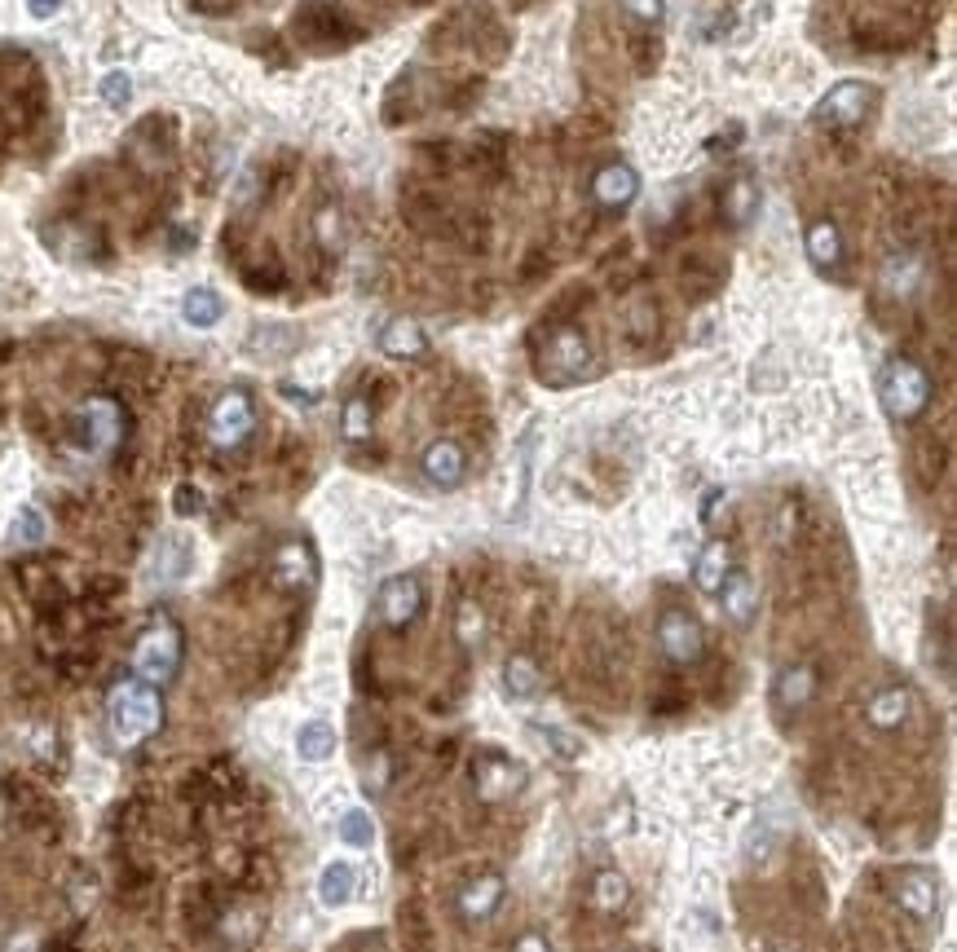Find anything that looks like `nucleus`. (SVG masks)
<instances>
[{
  "mask_svg": "<svg viewBox=\"0 0 957 952\" xmlns=\"http://www.w3.org/2000/svg\"><path fill=\"white\" fill-rule=\"evenodd\" d=\"M777 706L781 710H803L812 697H816V671L812 667H786L777 675Z\"/></svg>",
  "mask_w": 957,
  "mask_h": 952,
  "instance_id": "obj_18",
  "label": "nucleus"
},
{
  "mask_svg": "<svg viewBox=\"0 0 957 952\" xmlns=\"http://www.w3.org/2000/svg\"><path fill=\"white\" fill-rule=\"evenodd\" d=\"M45 516L36 512V507H23L19 512V520H14V542L19 547H36V542H45Z\"/></svg>",
  "mask_w": 957,
  "mask_h": 952,
  "instance_id": "obj_30",
  "label": "nucleus"
},
{
  "mask_svg": "<svg viewBox=\"0 0 957 952\" xmlns=\"http://www.w3.org/2000/svg\"><path fill=\"white\" fill-rule=\"evenodd\" d=\"M274 578H278V586H287V591L313 586V578H318L313 551H309L304 542H282L278 556H274Z\"/></svg>",
  "mask_w": 957,
  "mask_h": 952,
  "instance_id": "obj_14",
  "label": "nucleus"
},
{
  "mask_svg": "<svg viewBox=\"0 0 957 952\" xmlns=\"http://www.w3.org/2000/svg\"><path fill=\"white\" fill-rule=\"evenodd\" d=\"M129 93H133V85H129V76H124V71H111V76L102 80V98H107L111 107H124V102H129Z\"/></svg>",
  "mask_w": 957,
  "mask_h": 952,
  "instance_id": "obj_32",
  "label": "nucleus"
},
{
  "mask_svg": "<svg viewBox=\"0 0 957 952\" xmlns=\"http://www.w3.org/2000/svg\"><path fill=\"white\" fill-rule=\"evenodd\" d=\"M613 952H626V948H613Z\"/></svg>",
  "mask_w": 957,
  "mask_h": 952,
  "instance_id": "obj_38",
  "label": "nucleus"
},
{
  "mask_svg": "<svg viewBox=\"0 0 957 952\" xmlns=\"http://www.w3.org/2000/svg\"><path fill=\"white\" fill-rule=\"evenodd\" d=\"M159 724H164V702H159L155 684H146V680H124V684L111 688V737H115L124 750H133V746H142L146 737H155Z\"/></svg>",
  "mask_w": 957,
  "mask_h": 952,
  "instance_id": "obj_1",
  "label": "nucleus"
},
{
  "mask_svg": "<svg viewBox=\"0 0 957 952\" xmlns=\"http://www.w3.org/2000/svg\"><path fill=\"white\" fill-rule=\"evenodd\" d=\"M420 608H424V586H420V578L398 573V578H389V582L380 586V617H385L389 630H407V626L420 617Z\"/></svg>",
  "mask_w": 957,
  "mask_h": 952,
  "instance_id": "obj_8",
  "label": "nucleus"
},
{
  "mask_svg": "<svg viewBox=\"0 0 957 952\" xmlns=\"http://www.w3.org/2000/svg\"><path fill=\"white\" fill-rule=\"evenodd\" d=\"M622 5L641 23H663V14H667V0H622Z\"/></svg>",
  "mask_w": 957,
  "mask_h": 952,
  "instance_id": "obj_33",
  "label": "nucleus"
},
{
  "mask_svg": "<svg viewBox=\"0 0 957 952\" xmlns=\"http://www.w3.org/2000/svg\"><path fill=\"white\" fill-rule=\"evenodd\" d=\"M503 904V877L499 873H481L459 891V917L464 921H486L494 917Z\"/></svg>",
  "mask_w": 957,
  "mask_h": 952,
  "instance_id": "obj_13",
  "label": "nucleus"
},
{
  "mask_svg": "<svg viewBox=\"0 0 957 952\" xmlns=\"http://www.w3.org/2000/svg\"><path fill=\"white\" fill-rule=\"evenodd\" d=\"M547 741H556V754H560V759H574V754H578V741L565 737V732H556V728H547Z\"/></svg>",
  "mask_w": 957,
  "mask_h": 952,
  "instance_id": "obj_35",
  "label": "nucleus"
},
{
  "mask_svg": "<svg viewBox=\"0 0 957 952\" xmlns=\"http://www.w3.org/2000/svg\"><path fill=\"white\" fill-rule=\"evenodd\" d=\"M464 472H468V459H464V450H459L455 441H433V446L424 450V477H429L433 485L455 490V485L464 481Z\"/></svg>",
  "mask_w": 957,
  "mask_h": 952,
  "instance_id": "obj_15",
  "label": "nucleus"
},
{
  "mask_svg": "<svg viewBox=\"0 0 957 952\" xmlns=\"http://www.w3.org/2000/svg\"><path fill=\"white\" fill-rule=\"evenodd\" d=\"M221 295L216 291H208V287H194V291H186V300H181V317L190 327H216L221 323Z\"/></svg>",
  "mask_w": 957,
  "mask_h": 952,
  "instance_id": "obj_23",
  "label": "nucleus"
},
{
  "mask_svg": "<svg viewBox=\"0 0 957 952\" xmlns=\"http://www.w3.org/2000/svg\"><path fill=\"white\" fill-rule=\"evenodd\" d=\"M626 895H631V886H626L622 873H613V869L596 873V882H591V904H596L600 912H617V908L626 904Z\"/></svg>",
  "mask_w": 957,
  "mask_h": 952,
  "instance_id": "obj_26",
  "label": "nucleus"
},
{
  "mask_svg": "<svg viewBox=\"0 0 957 952\" xmlns=\"http://www.w3.org/2000/svg\"><path fill=\"white\" fill-rule=\"evenodd\" d=\"M724 212H728L733 225H746L750 212H755V186H750V181H737V186L724 194Z\"/></svg>",
  "mask_w": 957,
  "mask_h": 952,
  "instance_id": "obj_28",
  "label": "nucleus"
},
{
  "mask_svg": "<svg viewBox=\"0 0 957 952\" xmlns=\"http://www.w3.org/2000/svg\"><path fill=\"white\" fill-rule=\"evenodd\" d=\"M354 886H358V873L345 860H336V864L323 869V877H318V899H323L327 908H341V904L354 899Z\"/></svg>",
  "mask_w": 957,
  "mask_h": 952,
  "instance_id": "obj_22",
  "label": "nucleus"
},
{
  "mask_svg": "<svg viewBox=\"0 0 957 952\" xmlns=\"http://www.w3.org/2000/svg\"><path fill=\"white\" fill-rule=\"evenodd\" d=\"M341 838L349 842V847H371V838H376V825H371V816L367 811H345L341 816Z\"/></svg>",
  "mask_w": 957,
  "mask_h": 952,
  "instance_id": "obj_29",
  "label": "nucleus"
},
{
  "mask_svg": "<svg viewBox=\"0 0 957 952\" xmlns=\"http://www.w3.org/2000/svg\"><path fill=\"white\" fill-rule=\"evenodd\" d=\"M380 349L389 358H420L429 349V340H424L420 323H411V317H393V323L380 332Z\"/></svg>",
  "mask_w": 957,
  "mask_h": 952,
  "instance_id": "obj_20",
  "label": "nucleus"
},
{
  "mask_svg": "<svg viewBox=\"0 0 957 952\" xmlns=\"http://www.w3.org/2000/svg\"><path fill=\"white\" fill-rule=\"evenodd\" d=\"M635 194H641V177H635L631 164H604L591 177V199L600 208H626Z\"/></svg>",
  "mask_w": 957,
  "mask_h": 952,
  "instance_id": "obj_12",
  "label": "nucleus"
},
{
  "mask_svg": "<svg viewBox=\"0 0 957 952\" xmlns=\"http://www.w3.org/2000/svg\"><path fill=\"white\" fill-rule=\"evenodd\" d=\"M503 688H508V697L530 702V697L543 688V675H538V667H534L530 658H508V667H503Z\"/></svg>",
  "mask_w": 957,
  "mask_h": 952,
  "instance_id": "obj_24",
  "label": "nucleus"
},
{
  "mask_svg": "<svg viewBox=\"0 0 957 952\" xmlns=\"http://www.w3.org/2000/svg\"><path fill=\"white\" fill-rule=\"evenodd\" d=\"M80 424H85L89 450H98V455L115 450V441H120V433H124V415H120V406H115L111 397H89V402L80 406Z\"/></svg>",
  "mask_w": 957,
  "mask_h": 952,
  "instance_id": "obj_9",
  "label": "nucleus"
},
{
  "mask_svg": "<svg viewBox=\"0 0 957 952\" xmlns=\"http://www.w3.org/2000/svg\"><path fill=\"white\" fill-rule=\"evenodd\" d=\"M733 573V551L728 542H706V551L698 556V569H693V582L702 595H720L724 578Z\"/></svg>",
  "mask_w": 957,
  "mask_h": 952,
  "instance_id": "obj_17",
  "label": "nucleus"
},
{
  "mask_svg": "<svg viewBox=\"0 0 957 952\" xmlns=\"http://www.w3.org/2000/svg\"><path fill=\"white\" fill-rule=\"evenodd\" d=\"M720 600H724V613H728V621H737V626H746V621L755 617V604H759V591H755V582H750V573H742V569H733V573L724 578V586H720Z\"/></svg>",
  "mask_w": 957,
  "mask_h": 952,
  "instance_id": "obj_16",
  "label": "nucleus"
},
{
  "mask_svg": "<svg viewBox=\"0 0 957 952\" xmlns=\"http://www.w3.org/2000/svg\"><path fill=\"white\" fill-rule=\"evenodd\" d=\"M658 645H663V653H667L676 667H693V662L702 658V649H706L698 617L685 613V608H667V613L658 617Z\"/></svg>",
  "mask_w": 957,
  "mask_h": 952,
  "instance_id": "obj_7",
  "label": "nucleus"
},
{
  "mask_svg": "<svg viewBox=\"0 0 957 952\" xmlns=\"http://www.w3.org/2000/svg\"><path fill=\"white\" fill-rule=\"evenodd\" d=\"M543 380L547 384H574L591 371V349H587V336L574 332V327H560L552 332L547 349H543Z\"/></svg>",
  "mask_w": 957,
  "mask_h": 952,
  "instance_id": "obj_4",
  "label": "nucleus"
},
{
  "mask_svg": "<svg viewBox=\"0 0 957 952\" xmlns=\"http://www.w3.org/2000/svg\"><path fill=\"white\" fill-rule=\"evenodd\" d=\"M181 667V635L173 621H155L142 640H137V653H133V671L137 680L146 684H168Z\"/></svg>",
  "mask_w": 957,
  "mask_h": 952,
  "instance_id": "obj_3",
  "label": "nucleus"
},
{
  "mask_svg": "<svg viewBox=\"0 0 957 952\" xmlns=\"http://www.w3.org/2000/svg\"><path fill=\"white\" fill-rule=\"evenodd\" d=\"M808 260H812L816 269H838V260H843V234H838L834 221H816V225L808 229Z\"/></svg>",
  "mask_w": 957,
  "mask_h": 952,
  "instance_id": "obj_21",
  "label": "nucleus"
},
{
  "mask_svg": "<svg viewBox=\"0 0 957 952\" xmlns=\"http://www.w3.org/2000/svg\"><path fill=\"white\" fill-rule=\"evenodd\" d=\"M878 397L895 424H913L931 406V376L913 358H891L878 376Z\"/></svg>",
  "mask_w": 957,
  "mask_h": 952,
  "instance_id": "obj_2",
  "label": "nucleus"
},
{
  "mask_svg": "<svg viewBox=\"0 0 957 952\" xmlns=\"http://www.w3.org/2000/svg\"><path fill=\"white\" fill-rule=\"evenodd\" d=\"M777 952H794V948H777Z\"/></svg>",
  "mask_w": 957,
  "mask_h": 952,
  "instance_id": "obj_37",
  "label": "nucleus"
},
{
  "mask_svg": "<svg viewBox=\"0 0 957 952\" xmlns=\"http://www.w3.org/2000/svg\"><path fill=\"white\" fill-rule=\"evenodd\" d=\"M472 776H477V794H481L486 803H499V798H508V794L521 789V768H516L512 759H503L499 750L481 754L477 768H472Z\"/></svg>",
  "mask_w": 957,
  "mask_h": 952,
  "instance_id": "obj_10",
  "label": "nucleus"
},
{
  "mask_svg": "<svg viewBox=\"0 0 957 952\" xmlns=\"http://www.w3.org/2000/svg\"><path fill=\"white\" fill-rule=\"evenodd\" d=\"M481 626H486L481 608H477L472 600H464V604H459V626H455V630H459V645H468V649H472V645L481 640Z\"/></svg>",
  "mask_w": 957,
  "mask_h": 952,
  "instance_id": "obj_31",
  "label": "nucleus"
},
{
  "mask_svg": "<svg viewBox=\"0 0 957 952\" xmlns=\"http://www.w3.org/2000/svg\"><path fill=\"white\" fill-rule=\"evenodd\" d=\"M341 428H345L349 441H367V437H371V406H367V397H349V402H345Z\"/></svg>",
  "mask_w": 957,
  "mask_h": 952,
  "instance_id": "obj_27",
  "label": "nucleus"
},
{
  "mask_svg": "<svg viewBox=\"0 0 957 952\" xmlns=\"http://www.w3.org/2000/svg\"><path fill=\"white\" fill-rule=\"evenodd\" d=\"M869 98H873V89L869 85H860V80H843V85H834L816 107H812V124H830V128H856L860 120H865V111H869Z\"/></svg>",
  "mask_w": 957,
  "mask_h": 952,
  "instance_id": "obj_5",
  "label": "nucleus"
},
{
  "mask_svg": "<svg viewBox=\"0 0 957 952\" xmlns=\"http://www.w3.org/2000/svg\"><path fill=\"white\" fill-rule=\"evenodd\" d=\"M895 904H900L913 921H931V917H935V904H939V886H935V877L922 873V869L900 873V877H895Z\"/></svg>",
  "mask_w": 957,
  "mask_h": 952,
  "instance_id": "obj_11",
  "label": "nucleus"
},
{
  "mask_svg": "<svg viewBox=\"0 0 957 952\" xmlns=\"http://www.w3.org/2000/svg\"><path fill=\"white\" fill-rule=\"evenodd\" d=\"M27 10H32L36 19H54V14L63 10V0H27Z\"/></svg>",
  "mask_w": 957,
  "mask_h": 952,
  "instance_id": "obj_36",
  "label": "nucleus"
},
{
  "mask_svg": "<svg viewBox=\"0 0 957 952\" xmlns=\"http://www.w3.org/2000/svg\"><path fill=\"white\" fill-rule=\"evenodd\" d=\"M909 706H913V697H909L904 688H882V693L865 706V719H869V728H878V732H895V728L909 719Z\"/></svg>",
  "mask_w": 957,
  "mask_h": 952,
  "instance_id": "obj_19",
  "label": "nucleus"
},
{
  "mask_svg": "<svg viewBox=\"0 0 957 952\" xmlns=\"http://www.w3.org/2000/svg\"><path fill=\"white\" fill-rule=\"evenodd\" d=\"M252 424H256V415H252V397H247L243 389H230V393L212 406V415H208V437H212L216 450H234V446L247 441Z\"/></svg>",
  "mask_w": 957,
  "mask_h": 952,
  "instance_id": "obj_6",
  "label": "nucleus"
},
{
  "mask_svg": "<svg viewBox=\"0 0 957 952\" xmlns=\"http://www.w3.org/2000/svg\"><path fill=\"white\" fill-rule=\"evenodd\" d=\"M332 750H336V732L327 724H304L296 732V754L304 763H323V759H332Z\"/></svg>",
  "mask_w": 957,
  "mask_h": 952,
  "instance_id": "obj_25",
  "label": "nucleus"
},
{
  "mask_svg": "<svg viewBox=\"0 0 957 952\" xmlns=\"http://www.w3.org/2000/svg\"><path fill=\"white\" fill-rule=\"evenodd\" d=\"M512 952H552V948H547V939H543L538 930H525V934L512 943Z\"/></svg>",
  "mask_w": 957,
  "mask_h": 952,
  "instance_id": "obj_34",
  "label": "nucleus"
}]
</instances>
